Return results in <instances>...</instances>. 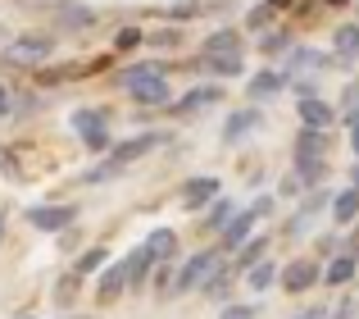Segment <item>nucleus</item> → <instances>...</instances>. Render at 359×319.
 I'll list each match as a JSON object with an SVG mask.
<instances>
[{
    "label": "nucleus",
    "mask_w": 359,
    "mask_h": 319,
    "mask_svg": "<svg viewBox=\"0 0 359 319\" xmlns=\"http://www.w3.org/2000/svg\"><path fill=\"white\" fill-rule=\"evenodd\" d=\"M118 87L132 96L137 110H168L173 87H168V64L164 60H137L118 73Z\"/></svg>",
    "instance_id": "nucleus-1"
},
{
    "label": "nucleus",
    "mask_w": 359,
    "mask_h": 319,
    "mask_svg": "<svg viewBox=\"0 0 359 319\" xmlns=\"http://www.w3.org/2000/svg\"><path fill=\"white\" fill-rule=\"evenodd\" d=\"M164 142H168V133H164V128H150V133H132V137H123L114 151L100 160L96 169H87V174H82L78 183H82V187H96V183H105V178L128 174V164H137L141 155H150L155 146H164Z\"/></svg>",
    "instance_id": "nucleus-2"
},
{
    "label": "nucleus",
    "mask_w": 359,
    "mask_h": 319,
    "mask_svg": "<svg viewBox=\"0 0 359 319\" xmlns=\"http://www.w3.org/2000/svg\"><path fill=\"white\" fill-rule=\"evenodd\" d=\"M50 51H55L50 32H27V37H18V41H9L5 51H0V64H5V69H32L36 73L50 60Z\"/></svg>",
    "instance_id": "nucleus-3"
},
{
    "label": "nucleus",
    "mask_w": 359,
    "mask_h": 319,
    "mask_svg": "<svg viewBox=\"0 0 359 319\" xmlns=\"http://www.w3.org/2000/svg\"><path fill=\"white\" fill-rule=\"evenodd\" d=\"M219 265H228V256H223L219 247H205V251H196V256H187L182 265H177V287H173V297L201 292V287L214 278V269H219Z\"/></svg>",
    "instance_id": "nucleus-4"
},
{
    "label": "nucleus",
    "mask_w": 359,
    "mask_h": 319,
    "mask_svg": "<svg viewBox=\"0 0 359 319\" xmlns=\"http://www.w3.org/2000/svg\"><path fill=\"white\" fill-rule=\"evenodd\" d=\"M282 287H287V297H305V292H314L318 283H323V265H318L314 256H296V260H287L282 265V278H278Z\"/></svg>",
    "instance_id": "nucleus-5"
},
{
    "label": "nucleus",
    "mask_w": 359,
    "mask_h": 319,
    "mask_svg": "<svg viewBox=\"0 0 359 319\" xmlns=\"http://www.w3.org/2000/svg\"><path fill=\"white\" fill-rule=\"evenodd\" d=\"M332 201H337V196L327 192V187H314L309 196H300L296 214H291V219L282 223V237H305V233H309V223H314V219H318V214H323Z\"/></svg>",
    "instance_id": "nucleus-6"
},
{
    "label": "nucleus",
    "mask_w": 359,
    "mask_h": 319,
    "mask_svg": "<svg viewBox=\"0 0 359 319\" xmlns=\"http://www.w3.org/2000/svg\"><path fill=\"white\" fill-rule=\"evenodd\" d=\"M27 223H32L36 233H69V228H78V205L73 201H55V205H32L27 210Z\"/></svg>",
    "instance_id": "nucleus-7"
},
{
    "label": "nucleus",
    "mask_w": 359,
    "mask_h": 319,
    "mask_svg": "<svg viewBox=\"0 0 359 319\" xmlns=\"http://www.w3.org/2000/svg\"><path fill=\"white\" fill-rule=\"evenodd\" d=\"M219 196H223V183L214 174H196V178H187V183L177 187V205H182V210H191V214L210 210Z\"/></svg>",
    "instance_id": "nucleus-8"
},
{
    "label": "nucleus",
    "mask_w": 359,
    "mask_h": 319,
    "mask_svg": "<svg viewBox=\"0 0 359 319\" xmlns=\"http://www.w3.org/2000/svg\"><path fill=\"white\" fill-rule=\"evenodd\" d=\"M118 265H123V274H128V292H146L150 278H155V269H159V256H155L150 242H141V247H132Z\"/></svg>",
    "instance_id": "nucleus-9"
},
{
    "label": "nucleus",
    "mask_w": 359,
    "mask_h": 319,
    "mask_svg": "<svg viewBox=\"0 0 359 319\" xmlns=\"http://www.w3.org/2000/svg\"><path fill=\"white\" fill-rule=\"evenodd\" d=\"M223 96H228V91H223V82H196V87H187V91H182V100H173V105L164 110V115H173V119H191V115H201V110L219 105Z\"/></svg>",
    "instance_id": "nucleus-10"
},
{
    "label": "nucleus",
    "mask_w": 359,
    "mask_h": 319,
    "mask_svg": "<svg viewBox=\"0 0 359 319\" xmlns=\"http://www.w3.org/2000/svg\"><path fill=\"white\" fill-rule=\"evenodd\" d=\"M259 128H264V110L259 105H241V110H232V115L223 119L219 142L223 146H237V142H245V137H255Z\"/></svg>",
    "instance_id": "nucleus-11"
},
{
    "label": "nucleus",
    "mask_w": 359,
    "mask_h": 319,
    "mask_svg": "<svg viewBox=\"0 0 359 319\" xmlns=\"http://www.w3.org/2000/svg\"><path fill=\"white\" fill-rule=\"evenodd\" d=\"M287 87H291V78H287L282 69H255L250 78H245V96H250V105H264V100H278Z\"/></svg>",
    "instance_id": "nucleus-12"
},
{
    "label": "nucleus",
    "mask_w": 359,
    "mask_h": 319,
    "mask_svg": "<svg viewBox=\"0 0 359 319\" xmlns=\"http://www.w3.org/2000/svg\"><path fill=\"white\" fill-rule=\"evenodd\" d=\"M332 64H337V55L314 51V46H296V51L287 55V64H282V73H287V78H305V73H327Z\"/></svg>",
    "instance_id": "nucleus-13"
},
{
    "label": "nucleus",
    "mask_w": 359,
    "mask_h": 319,
    "mask_svg": "<svg viewBox=\"0 0 359 319\" xmlns=\"http://www.w3.org/2000/svg\"><path fill=\"white\" fill-rule=\"evenodd\" d=\"M296 119H300V128H318V133H327V128L337 124V105L318 91V96L296 100Z\"/></svg>",
    "instance_id": "nucleus-14"
},
{
    "label": "nucleus",
    "mask_w": 359,
    "mask_h": 319,
    "mask_svg": "<svg viewBox=\"0 0 359 319\" xmlns=\"http://www.w3.org/2000/svg\"><path fill=\"white\" fill-rule=\"evenodd\" d=\"M100 14L91 5H78V0H55V27L60 32H87V27H96Z\"/></svg>",
    "instance_id": "nucleus-15"
},
{
    "label": "nucleus",
    "mask_w": 359,
    "mask_h": 319,
    "mask_svg": "<svg viewBox=\"0 0 359 319\" xmlns=\"http://www.w3.org/2000/svg\"><path fill=\"white\" fill-rule=\"evenodd\" d=\"M332 155V137L318 133V128H300L296 142H291V164L296 160H327Z\"/></svg>",
    "instance_id": "nucleus-16"
},
{
    "label": "nucleus",
    "mask_w": 359,
    "mask_h": 319,
    "mask_svg": "<svg viewBox=\"0 0 359 319\" xmlns=\"http://www.w3.org/2000/svg\"><path fill=\"white\" fill-rule=\"evenodd\" d=\"M241 51H245V32L232 23L205 32V41H201V55H241Z\"/></svg>",
    "instance_id": "nucleus-17"
},
{
    "label": "nucleus",
    "mask_w": 359,
    "mask_h": 319,
    "mask_svg": "<svg viewBox=\"0 0 359 319\" xmlns=\"http://www.w3.org/2000/svg\"><path fill=\"white\" fill-rule=\"evenodd\" d=\"M359 278V256L355 251H341V256H332L323 265V287H351Z\"/></svg>",
    "instance_id": "nucleus-18"
},
{
    "label": "nucleus",
    "mask_w": 359,
    "mask_h": 319,
    "mask_svg": "<svg viewBox=\"0 0 359 319\" xmlns=\"http://www.w3.org/2000/svg\"><path fill=\"white\" fill-rule=\"evenodd\" d=\"M269 247H273V237H269V233H255V237L245 242V247L237 251V256H232V269L250 274L255 265H264V260H269Z\"/></svg>",
    "instance_id": "nucleus-19"
},
{
    "label": "nucleus",
    "mask_w": 359,
    "mask_h": 319,
    "mask_svg": "<svg viewBox=\"0 0 359 319\" xmlns=\"http://www.w3.org/2000/svg\"><path fill=\"white\" fill-rule=\"evenodd\" d=\"M332 55L341 69H351V64L359 60V23H341L332 32Z\"/></svg>",
    "instance_id": "nucleus-20"
},
{
    "label": "nucleus",
    "mask_w": 359,
    "mask_h": 319,
    "mask_svg": "<svg viewBox=\"0 0 359 319\" xmlns=\"http://www.w3.org/2000/svg\"><path fill=\"white\" fill-rule=\"evenodd\" d=\"M201 69L210 73V82L245 78V60H241V55H201Z\"/></svg>",
    "instance_id": "nucleus-21"
},
{
    "label": "nucleus",
    "mask_w": 359,
    "mask_h": 319,
    "mask_svg": "<svg viewBox=\"0 0 359 319\" xmlns=\"http://www.w3.org/2000/svg\"><path fill=\"white\" fill-rule=\"evenodd\" d=\"M69 128L78 137H91V133H100V128H109V110L105 105H82V110L69 115Z\"/></svg>",
    "instance_id": "nucleus-22"
},
{
    "label": "nucleus",
    "mask_w": 359,
    "mask_h": 319,
    "mask_svg": "<svg viewBox=\"0 0 359 319\" xmlns=\"http://www.w3.org/2000/svg\"><path fill=\"white\" fill-rule=\"evenodd\" d=\"M291 51H296V32H291V23H282V27H273V32L259 37V55H264V60H278V55H291Z\"/></svg>",
    "instance_id": "nucleus-23"
},
{
    "label": "nucleus",
    "mask_w": 359,
    "mask_h": 319,
    "mask_svg": "<svg viewBox=\"0 0 359 319\" xmlns=\"http://www.w3.org/2000/svg\"><path fill=\"white\" fill-rule=\"evenodd\" d=\"M237 214H241V210H237V201H232V196H219V201H214L210 210H205L201 228H205V233H223L232 219H237Z\"/></svg>",
    "instance_id": "nucleus-24"
},
{
    "label": "nucleus",
    "mask_w": 359,
    "mask_h": 319,
    "mask_svg": "<svg viewBox=\"0 0 359 319\" xmlns=\"http://www.w3.org/2000/svg\"><path fill=\"white\" fill-rule=\"evenodd\" d=\"M128 292V274H123V265H109V269H100V278H96V297L100 301H118V297Z\"/></svg>",
    "instance_id": "nucleus-25"
},
{
    "label": "nucleus",
    "mask_w": 359,
    "mask_h": 319,
    "mask_svg": "<svg viewBox=\"0 0 359 319\" xmlns=\"http://www.w3.org/2000/svg\"><path fill=\"white\" fill-rule=\"evenodd\" d=\"M36 87H55V82H69V78H82V64H41L32 73Z\"/></svg>",
    "instance_id": "nucleus-26"
},
{
    "label": "nucleus",
    "mask_w": 359,
    "mask_h": 319,
    "mask_svg": "<svg viewBox=\"0 0 359 319\" xmlns=\"http://www.w3.org/2000/svg\"><path fill=\"white\" fill-rule=\"evenodd\" d=\"M291 174H296L300 183L314 192V187H323V178L332 174V164H327V160H296V169H291Z\"/></svg>",
    "instance_id": "nucleus-27"
},
{
    "label": "nucleus",
    "mask_w": 359,
    "mask_h": 319,
    "mask_svg": "<svg viewBox=\"0 0 359 319\" xmlns=\"http://www.w3.org/2000/svg\"><path fill=\"white\" fill-rule=\"evenodd\" d=\"M332 219H337V223H359V187H346V192H337Z\"/></svg>",
    "instance_id": "nucleus-28"
},
{
    "label": "nucleus",
    "mask_w": 359,
    "mask_h": 319,
    "mask_svg": "<svg viewBox=\"0 0 359 319\" xmlns=\"http://www.w3.org/2000/svg\"><path fill=\"white\" fill-rule=\"evenodd\" d=\"M105 260H109V247H91V251H82V256L73 260V274H78V278H91V274H100V269H105Z\"/></svg>",
    "instance_id": "nucleus-29"
},
{
    "label": "nucleus",
    "mask_w": 359,
    "mask_h": 319,
    "mask_svg": "<svg viewBox=\"0 0 359 319\" xmlns=\"http://www.w3.org/2000/svg\"><path fill=\"white\" fill-rule=\"evenodd\" d=\"M137 46H146V23H123L114 32V55H128Z\"/></svg>",
    "instance_id": "nucleus-30"
},
{
    "label": "nucleus",
    "mask_w": 359,
    "mask_h": 319,
    "mask_svg": "<svg viewBox=\"0 0 359 319\" xmlns=\"http://www.w3.org/2000/svg\"><path fill=\"white\" fill-rule=\"evenodd\" d=\"M241 23H245V32H250V37H264V32H273V9L259 0V5H250V9H245V18H241Z\"/></svg>",
    "instance_id": "nucleus-31"
},
{
    "label": "nucleus",
    "mask_w": 359,
    "mask_h": 319,
    "mask_svg": "<svg viewBox=\"0 0 359 319\" xmlns=\"http://www.w3.org/2000/svg\"><path fill=\"white\" fill-rule=\"evenodd\" d=\"M173 287H177V265L173 260H159L155 278H150V292L155 297H173Z\"/></svg>",
    "instance_id": "nucleus-32"
},
{
    "label": "nucleus",
    "mask_w": 359,
    "mask_h": 319,
    "mask_svg": "<svg viewBox=\"0 0 359 319\" xmlns=\"http://www.w3.org/2000/svg\"><path fill=\"white\" fill-rule=\"evenodd\" d=\"M201 9H205V0H173V5H164V9H159V14H164V18H168V23H173V27H182L187 18H196V14H201Z\"/></svg>",
    "instance_id": "nucleus-33"
},
{
    "label": "nucleus",
    "mask_w": 359,
    "mask_h": 319,
    "mask_svg": "<svg viewBox=\"0 0 359 319\" xmlns=\"http://www.w3.org/2000/svg\"><path fill=\"white\" fill-rule=\"evenodd\" d=\"M282 278V269L273 265V260H264V265H255L250 274H245V283H250V292H264V287H273Z\"/></svg>",
    "instance_id": "nucleus-34"
},
{
    "label": "nucleus",
    "mask_w": 359,
    "mask_h": 319,
    "mask_svg": "<svg viewBox=\"0 0 359 319\" xmlns=\"http://www.w3.org/2000/svg\"><path fill=\"white\" fill-rule=\"evenodd\" d=\"M146 242H150V247H155V256H159V260H173V256H177V247H182L173 228H155V233H150Z\"/></svg>",
    "instance_id": "nucleus-35"
},
{
    "label": "nucleus",
    "mask_w": 359,
    "mask_h": 319,
    "mask_svg": "<svg viewBox=\"0 0 359 319\" xmlns=\"http://www.w3.org/2000/svg\"><path fill=\"white\" fill-rule=\"evenodd\" d=\"M146 46H155V51H173V46H182V27H155V32H146Z\"/></svg>",
    "instance_id": "nucleus-36"
},
{
    "label": "nucleus",
    "mask_w": 359,
    "mask_h": 319,
    "mask_svg": "<svg viewBox=\"0 0 359 319\" xmlns=\"http://www.w3.org/2000/svg\"><path fill=\"white\" fill-rule=\"evenodd\" d=\"M78 283H82V278H78V274H64V278H60V283H55V301H60V306H69V301H73V297H78Z\"/></svg>",
    "instance_id": "nucleus-37"
},
{
    "label": "nucleus",
    "mask_w": 359,
    "mask_h": 319,
    "mask_svg": "<svg viewBox=\"0 0 359 319\" xmlns=\"http://www.w3.org/2000/svg\"><path fill=\"white\" fill-rule=\"evenodd\" d=\"M278 196H287V201H296V196H309V187L300 183L296 174H287V178H282V183H278Z\"/></svg>",
    "instance_id": "nucleus-38"
},
{
    "label": "nucleus",
    "mask_w": 359,
    "mask_h": 319,
    "mask_svg": "<svg viewBox=\"0 0 359 319\" xmlns=\"http://www.w3.org/2000/svg\"><path fill=\"white\" fill-rule=\"evenodd\" d=\"M337 247H341V237H337V233H323V237L314 242V260H318V256H327V260H332V256H341Z\"/></svg>",
    "instance_id": "nucleus-39"
},
{
    "label": "nucleus",
    "mask_w": 359,
    "mask_h": 319,
    "mask_svg": "<svg viewBox=\"0 0 359 319\" xmlns=\"http://www.w3.org/2000/svg\"><path fill=\"white\" fill-rule=\"evenodd\" d=\"M219 319H255V306H237V301H232V306L219 311Z\"/></svg>",
    "instance_id": "nucleus-40"
},
{
    "label": "nucleus",
    "mask_w": 359,
    "mask_h": 319,
    "mask_svg": "<svg viewBox=\"0 0 359 319\" xmlns=\"http://www.w3.org/2000/svg\"><path fill=\"white\" fill-rule=\"evenodd\" d=\"M341 105H346V110H359V78H351V82H346V91H341Z\"/></svg>",
    "instance_id": "nucleus-41"
},
{
    "label": "nucleus",
    "mask_w": 359,
    "mask_h": 319,
    "mask_svg": "<svg viewBox=\"0 0 359 319\" xmlns=\"http://www.w3.org/2000/svg\"><path fill=\"white\" fill-rule=\"evenodd\" d=\"M5 115H14V91L0 82V119H5Z\"/></svg>",
    "instance_id": "nucleus-42"
},
{
    "label": "nucleus",
    "mask_w": 359,
    "mask_h": 319,
    "mask_svg": "<svg viewBox=\"0 0 359 319\" xmlns=\"http://www.w3.org/2000/svg\"><path fill=\"white\" fill-rule=\"evenodd\" d=\"M264 5H269L273 14H287V9H291V14H296V5H300V0H264Z\"/></svg>",
    "instance_id": "nucleus-43"
},
{
    "label": "nucleus",
    "mask_w": 359,
    "mask_h": 319,
    "mask_svg": "<svg viewBox=\"0 0 359 319\" xmlns=\"http://www.w3.org/2000/svg\"><path fill=\"white\" fill-rule=\"evenodd\" d=\"M291 319H327V306H309V311H300V315H291Z\"/></svg>",
    "instance_id": "nucleus-44"
},
{
    "label": "nucleus",
    "mask_w": 359,
    "mask_h": 319,
    "mask_svg": "<svg viewBox=\"0 0 359 319\" xmlns=\"http://www.w3.org/2000/svg\"><path fill=\"white\" fill-rule=\"evenodd\" d=\"M355 0H323V9H351Z\"/></svg>",
    "instance_id": "nucleus-45"
},
{
    "label": "nucleus",
    "mask_w": 359,
    "mask_h": 319,
    "mask_svg": "<svg viewBox=\"0 0 359 319\" xmlns=\"http://www.w3.org/2000/svg\"><path fill=\"white\" fill-rule=\"evenodd\" d=\"M351 251L359 256V223H355V233H351Z\"/></svg>",
    "instance_id": "nucleus-46"
},
{
    "label": "nucleus",
    "mask_w": 359,
    "mask_h": 319,
    "mask_svg": "<svg viewBox=\"0 0 359 319\" xmlns=\"http://www.w3.org/2000/svg\"><path fill=\"white\" fill-rule=\"evenodd\" d=\"M5 228H9V219H5V210H0V242H5Z\"/></svg>",
    "instance_id": "nucleus-47"
},
{
    "label": "nucleus",
    "mask_w": 359,
    "mask_h": 319,
    "mask_svg": "<svg viewBox=\"0 0 359 319\" xmlns=\"http://www.w3.org/2000/svg\"><path fill=\"white\" fill-rule=\"evenodd\" d=\"M351 187H359V160H355V169H351Z\"/></svg>",
    "instance_id": "nucleus-48"
},
{
    "label": "nucleus",
    "mask_w": 359,
    "mask_h": 319,
    "mask_svg": "<svg viewBox=\"0 0 359 319\" xmlns=\"http://www.w3.org/2000/svg\"><path fill=\"white\" fill-rule=\"evenodd\" d=\"M14 319H41V315H14Z\"/></svg>",
    "instance_id": "nucleus-49"
}]
</instances>
